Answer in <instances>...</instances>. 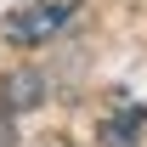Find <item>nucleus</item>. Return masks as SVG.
<instances>
[{
    "mask_svg": "<svg viewBox=\"0 0 147 147\" xmlns=\"http://www.w3.org/2000/svg\"><path fill=\"white\" fill-rule=\"evenodd\" d=\"M11 142H17V130H11V119L0 113V147H11Z\"/></svg>",
    "mask_w": 147,
    "mask_h": 147,
    "instance_id": "obj_4",
    "label": "nucleus"
},
{
    "mask_svg": "<svg viewBox=\"0 0 147 147\" xmlns=\"http://www.w3.org/2000/svg\"><path fill=\"white\" fill-rule=\"evenodd\" d=\"M68 17H74V0H23V6H11V17L0 23V34L11 40V45H40Z\"/></svg>",
    "mask_w": 147,
    "mask_h": 147,
    "instance_id": "obj_1",
    "label": "nucleus"
},
{
    "mask_svg": "<svg viewBox=\"0 0 147 147\" xmlns=\"http://www.w3.org/2000/svg\"><path fill=\"white\" fill-rule=\"evenodd\" d=\"M142 125H147V108H142V102H130L125 91H113L108 113H102V142H108V147H136Z\"/></svg>",
    "mask_w": 147,
    "mask_h": 147,
    "instance_id": "obj_2",
    "label": "nucleus"
},
{
    "mask_svg": "<svg viewBox=\"0 0 147 147\" xmlns=\"http://www.w3.org/2000/svg\"><path fill=\"white\" fill-rule=\"evenodd\" d=\"M45 79H40L34 68H17V74H6V108L11 113H23V108H40V102H45Z\"/></svg>",
    "mask_w": 147,
    "mask_h": 147,
    "instance_id": "obj_3",
    "label": "nucleus"
}]
</instances>
